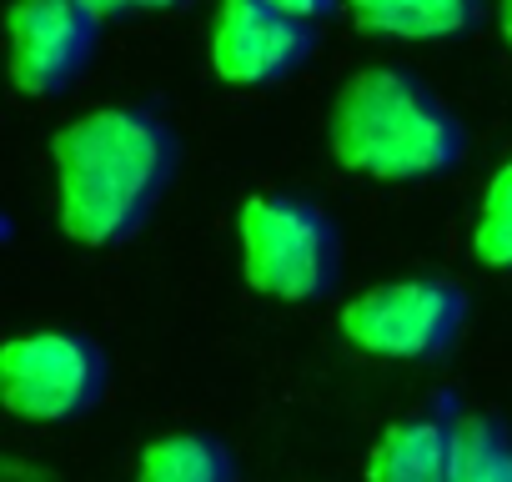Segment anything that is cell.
Instances as JSON below:
<instances>
[{
    "instance_id": "6da1fadb",
    "label": "cell",
    "mask_w": 512,
    "mask_h": 482,
    "mask_svg": "<svg viewBox=\"0 0 512 482\" xmlns=\"http://www.w3.org/2000/svg\"><path fill=\"white\" fill-rule=\"evenodd\" d=\"M61 226L81 247H111L151 211L171 176V131L136 106H101L61 126L56 146Z\"/></svg>"
},
{
    "instance_id": "7a4b0ae2",
    "label": "cell",
    "mask_w": 512,
    "mask_h": 482,
    "mask_svg": "<svg viewBox=\"0 0 512 482\" xmlns=\"http://www.w3.org/2000/svg\"><path fill=\"white\" fill-rule=\"evenodd\" d=\"M462 131L452 111L407 71L367 66L332 106V156L377 181H422L457 161Z\"/></svg>"
},
{
    "instance_id": "3957f363",
    "label": "cell",
    "mask_w": 512,
    "mask_h": 482,
    "mask_svg": "<svg viewBox=\"0 0 512 482\" xmlns=\"http://www.w3.org/2000/svg\"><path fill=\"white\" fill-rule=\"evenodd\" d=\"M241 272L277 302H312L337 277V231L302 196H251L241 206Z\"/></svg>"
},
{
    "instance_id": "277c9868",
    "label": "cell",
    "mask_w": 512,
    "mask_h": 482,
    "mask_svg": "<svg viewBox=\"0 0 512 482\" xmlns=\"http://www.w3.org/2000/svg\"><path fill=\"white\" fill-rule=\"evenodd\" d=\"M462 327V292L432 277L382 282L342 307V337L387 362H422L452 347Z\"/></svg>"
},
{
    "instance_id": "5b68a950",
    "label": "cell",
    "mask_w": 512,
    "mask_h": 482,
    "mask_svg": "<svg viewBox=\"0 0 512 482\" xmlns=\"http://www.w3.org/2000/svg\"><path fill=\"white\" fill-rule=\"evenodd\" d=\"M106 382L101 352L76 332H26L0 347V392L26 422L81 417Z\"/></svg>"
},
{
    "instance_id": "8992f818",
    "label": "cell",
    "mask_w": 512,
    "mask_h": 482,
    "mask_svg": "<svg viewBox=\"0 0 512 482\" xmlns=\"http://www.w3.org/2000/svg\"><path fill=\"white\" fill-rule=\"evenodd\" d=\"M101 16L86 0H16L11 31V81L26 96H61L96 51Z\"/></svg>"
},
{
    "instance_id": "52a82bcc",
    "label": "cell",
    "mask_w": 512,
    "mask_h": 482,
    "mask_svg": "<svg viewBox=\"0 0 512 482\" xmlns=\"http://www.w3.org/2000/svg\"><path fill=\"white\" fill-rule=\"evenodd\" d=\"M312 51V26L272 0H221L211 26V66L231 86H267L297 71Z\"/></svg>"
},
{
    "instance_id": "ba28073f",
    "label": "cell",
    "mask_w": 512,
    "mask_h": 482,
    "mask_svg": "<svg viewBox=\"0 0 512 482\" xmlns=\"http://www.w3.org/2000/svg\"><path fill=\"white\" fill-rule=\"evenodd\" d=\"M367 482H457V427L442 417H407L382 432Z\"/></svg>"
},
{
    "instance_id": "9c48e42d",
    "label": "cell",
    "mask_w": 512,
    "mask_h": 482,
    "mask_svg": "<svg viewBox=\"0 0 512 482\" xmlns=\"http://www.w3.org/2000/svg\"><path fill=\"white\" fill-rule=\"evenodd\" d=\"M357 31L392 41H452L472 31L482 0H347Z\"/></svg>"
},
{
    "instance_id": "30bf717a",
    "label": "cell",
    "mask_w": 512,
    "mask_h": 482,
    "mask_svg": "<svg viewBox=\"0 0 512 482\" xmlns=\"http://www.w3.org/2000/svg\"><path fill=\"white\" fill-rule=\"evenodd\" d=\"M136 482H231V457L216 437L171 432L141 452Z\"/></svg>"
},
{
    "instance_id": "8fae6325",
    "label": "cell",
    "mask_w": 512,
    "mask_h": 482,
    "mask_svg": "<svg viewBox=\"0 0 512 482\" xmlns=\"http://www.w3.org/2000/svg\"><path fill=\"white\" fill-rule=\"evenodd\" d=\"M457 482H512V437L497 422H457Z\"/></svg>"
},
{
    "instance_id": "7c38bea8",
    "label": "cell",
    "mask_w": 512,
    "mask_h": 482,
    "mask_svg": "<svg viewBox=\"0 0 512 482\" xmlns=\"http://www.w3.org/2000/svg\"><path fill=\"white\" fill-rule=\"evenodd\" d=\"M472 252H477V262H487V267H512V156L492 171V181H487V191H482Z\"/></svg>"
},
{
    "instance_id": "4fadbf2b",
    "label": "cell",
    "mask_w": 512,
    "mask_h": 482,
    "mask_svg": "<svg viewBox=\"0 0 512 482\" xmlns=\"http://www.w3.org/2000/svg\"><path fill=\"white\" fill-rule=\"evenodd\" d=\"M86 6L101 21H111V16H136V11H181L186 0H86Z\"/></svg>"
},
{
    "instance_id": "5bb4252c",
    "label": "cell",
    "mask_w": 512,
    "mask_h": 482,
    "mask_svg": "<svg viewBox=\"0 0 512 482\" xmlns=\"http://www.w3.org/2000/svg\"><path fill=\"white\" fill-rule=\"evenodd\" d=\"M272 6H277V11H287V16H297V21H307V26H312V21H317V16H327V11H332V6H337V0H272Z\"/></svg>"
},
{
    "instance_id": "9a60e30c",
    "label": "cell",
    "mask_w": 512,
    "mask_h": 482,
    "mask_svg": "<svg viewBox=\"0 0 512 482\" xmlns=\"http://www.w3.org/2000/svg\"><path fill=\"white\" fill-rule=\"evenodd\" d=\"M502 31H507V41H512V0H502Z\"/></svg>"
}]
</instances>
